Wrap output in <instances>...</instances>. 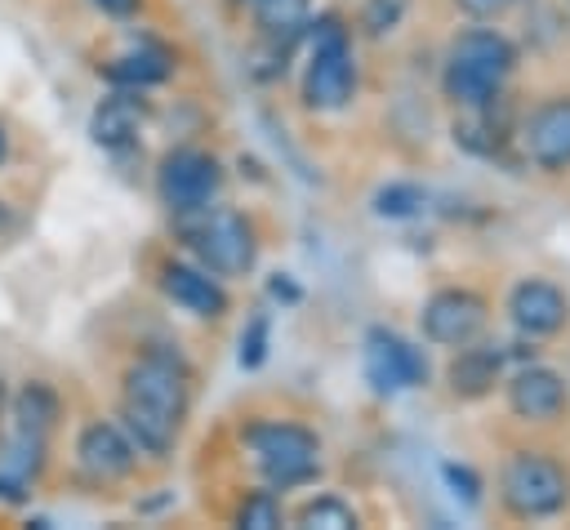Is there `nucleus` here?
Instances as JSON below:
<instances>
[{"instance_id": "1", "label": "nucleus", "mask_w": 570, "mask_h": 530, "mask_svg": "<svg viewBox=\"0 0 570 530\" xmlns=\"http://www.w3.org/2000/svg\"><path fill=\"white\" fill-rule=\"evenodd\" d=\"M521 49L508 31L490 22H472L450 36L445 58H441V98L459 111L485 107L508 89V76L517 71Z\"/></svg>"}, {"instance_id": "2", "label": "nucleus", "mask_w": 570, "mask_h": 530, "mask_svg": "<svg viewBox=\"0 0 570 530\" xmlns=\"http://www.w3.org/2000/svg\"><path fill=\"white\" fill-rule=\"evenodd\" d=\"M499 512L508 521H548L570 508V468L543 445H517L494 472Z\"/></svg>"}, {"instance_id": "3", "label": "nucleus", "mask_w": 570, "mask_h": 530, "mask_svg": "<svg viewBox=\"0 0 570 530\" xmlns=\"http://www.w3.org/2000/svg\"><path fill=\"white\" fill-rule=\"evenodd\" d=\"M307 71H303V102L312 111H343L356 94V58L352 31L338 13L307 18Z\"/></svg>"}, {"instance_id": "4", "label": "nucleus", "mask_w": 570, "mask_h": 530, "mask_svg": "<svg viewBox=\"0 0 570 530\" xmlns=\"http://www.w3.org/2000/svg\"><path fill=\"white\" fill-rule=\"evenodd\" d=\"M245 445L267 490H294L321 477V436L289 419H263L245 428Z\"/></svg>"}, {"instance_id": "5", "label": "nucleus", "mask_w": 570, "mask_h": 530, "mask_svg": "<svg viewBox=\"0 0 570 530\" xmlns=\"http://www.w3.org/2000/svg\"><path fill=\"white\" fill-rule=\"evenodd\" d=\"M187 245L214 276H245L258 258L254 223L240 209H200V218L187 227Z\"/></svg>"}, {"instance_id": "6", "label": "nucleus", "mask_w": 570, "mask_h": 530, "mask_svg": "<svg viewBox=\"0 0 570 530\" xmlns=\"http://www.w3.org/2000/svg\"><path fill=\"white\" fill-rule=\"evenodd\" d=\"M503 405L525 428H561L570 423V374L543 361L517 365L503 379Z\"/></svg>"}, {"instance_id": "7", "label": "nucleus", "mask_w": 570, "mask_h": 530, "mask_svg": "<svg viewBox=\"0 0 570 530\" xmlns=\"http://www.w3.org/2000/svg\"><path fill=\"white\" fill-rule=\"evenodd\" d=\"M218 192H223V165L205 147H174L156 169V196L178 218L209 209Z\"/></svg>"}, {"instance_id": "8", "label": "nucleus", "mask_w": 570, "mask_h": 530, "mask_svg": "<svg viewBox=\"0 0 570 530\" xmlns=\"http://www.w3.org/2000/svg\"><path fill=\"white\" fill-rule=\"evenodd\" d=\"M485 325H490V298L472 285H441L419 307V334L445 352L472 343L476 334H485Z\"/></svg>"}, {"instance_id": "9", "label": "nucleus", "mask_w": 570, "mask_h": 530, "mask_svg": "<svg viewBox=\"0 0 570 530\" xmlns=\"http://www.w3.org/2000/svg\"><path fill=\"white\" fill-rule=\"evenodd\" d=\"M361 370H365V383H370L379 396H396V392L423 387L428 374H432L428 352H423L419 343H410L405 334L387 330V325H374V330L365 334Z\"/></svg>"}, {"instance_id": "10", "label": "nucleus", "mask_w": 570, "mask_h": 530, "mask_svg": "<svg viewBox=\"0 0 570 530\" xmlns=\"http://www.w3.org/2000/svg\"><path fill=\"white\" fill-rule=\"evenodd\" d=\"M125 401L142 405L151 414H165L169 423H187L191 410V387H187V370L178 356L169 352H142L129 370H125Z\"/></svg>"}, {"instance_id": "11", "label": "nucleus", "mask_w": 570, "mask_h": 530, "mask_svg": "<svg viewBox=\"0 0 570 530\" xmlns=\"http://www.w3.org/2000/svg\"><path fill=\"white\" fill-rule=\"evenodd\" d=\"M503 307L525 338H557L570 330V289L552 276H539V272L517 276Z\"/></svg>"}, {"instance_id": "12", "label": "nucleus", "mask_w": 570, "mask_h": 530, "mask_svg": "<svg viewBox=\"0 0 570 530\" xmlns=\"http://www.w3.org/2000/svg\"><path fill=\"white\" fill-rule=\"evenodd\" d=\"M517 143L539 174H566L570 169V94L539 98L517 125Z\"/></svg>"}, {"instance_id": "13", "label": "nucleus", "mask_w": 570, "mask_h": 530, "mask_svg": "<svg viewBox=\"0 0 570 530\" xmlns=\"http://www.w3.org/2000/svg\"><path fill=\"white\" fill-rule=\"evenodd\" d=\"M503 370H508V347L476 334L472 343L454 347V356L445 361V387L454 401H485L503 383Z\"/></svg>"}, {"instance_id": "14", "label": "nucleus", "mask_w": 570, "mask_h": 530, "mask_svg": "<svg viewBox=\"0 0 570 530\" xmlns=\"http://www.w3.org/2000/svg\"><path fill=\"white\" fill-rule=\"evenodd\" d=\"M76 459L94 481H120V477L134 472L138 450H134V441L125 436L120 423H89L76 441Z\"/></svg>"}, {"instance_id": "15", "label": "nucleus", "mask_w": 570, "mask_h": 530, "mask_svg": "<svg viewBox=\"0 0 570 530\" xmlns=\"http://www.w3.org/2000/svg\"><path fill=\"white\" fill-rule=\"evenodd\" d=\"M160 289L191 316L200 321H218L227 312V289L218 285L214 272H205L200 263H165L160 267Z\"/></svg>"}, {"instance_id": "16", "label": "nucleus", "mask_w": 570, "mask_h": 530, "mask_svg": "<svg viewBox=\"0 0 570 530\" xmlns=\"http://www.w3.org/2000/svg\"><path fill=\"white\" fill-rule=\"evenodd\" d=\"M138 125H142V98H138V89H125V94H111V98H102V102L94 107V116H89V138H94L102 151H120V147L134 143Z\"/></svg>"}, {"instance_id": "17", "label": "nucleus", "mask_w": 570, "mask_h": 530, "mask_svg": "<svg viewBox=\"0 0 570 530\" xmlns=\"http://www.w3.org/2000/svg\"><path fill=\"white\" fill-rule=\"evenodd\" d=\"M249 9H254L258 40L281 45V49H294L307 31V18H312V0H254Z\"/></svg>"}, {"instance_id": "18", "label": "nucleus", "mask_w": 570, "mask_h": 530, "mask_svg": "<svg viewBox=\"0 0 570 530\" xmlns=\"http://www.w3.org/2000/svg\"><path fill=\"white\" fill-rule=\"evenodd\" d=\"M120 428H125V436L134 441V450H142V454H156V459H165L174 445H178V423H169L165 414H151V410H142V405H129V401H120Z\"/></svg>"}, {"instance_id": "19", "label": "nucleus", "mask_w": 570, "mask_h": 530, "mask_svg": "<svg viewBox=\"0 0 570 530\" xmlns=\"http://www.w3.org/2000/svg\"><path fill=\"white\" fill-rule=\"evenodd\" d=\"M169 76V58L165 53H151V49H138V53H125L107 67V80L125 85V89H147V85H160Z\"/></svg>"}, {"instance_id": "20", "label": "nucleus", "mask_w": 570, "mask_h": 530, "mask_svg": "<svg viewBox=\"0 0 570 530\" xmlns=\"http://www.w3.org/2000/svg\"><path fill=\"white\" fill-rule=\"evenodd\" d=\"M13 419H18L22 432L45 436V432L53 428V419H58V396H53L45 383H27V387L13 396Z\"/></svg>"}, {"instance_id": "21", "label": "nucleus", "mask_w": 570, "mask_h": 530, "mask_svg": "<svg viewBox=\"0 0 570 530\" xmlns=\"http://www.w3.org/2000/svg\"><path fill=\"white\" fill-rule=\"evenodd\" d=\"M423 209H428V187H419L410 178H396V183L374 192V214L379 218H419Z\"/></svg>"}, {"instance_id": "22", "label": "nucleus", "mask_w": 570, "mask_h": 530, "mask_svg": "<svg viewBox=\"0 0 570 530\" xmlns=\"http://www.w3.org/2000/svg\"><path fill=\"white\" fill-rule=\"evenodd\" d=\"M294 521L298 526H307V530H352L361 517H356V508L347 503V499H338V494H316V499H307L298 512H294Z\"/></svg>"}, {"instance_id": "23", "label": "nucleus", "mask_w": 570, "mask_h": 530, "mask_svg": "<svg viewBox=\"0 0 570 530\" xmlns=\"http://www.w3.org/2000/svg\"><path fill=\"white\" fill-rule=\"evenodd\" d=\"M40 468H45V436L18 428V432L9 436V445H4L0 472H9V477H18V481H31Z\"/></svg>"}, {"instance_id": "24", "label": "nucleus", "mask_w": 570, "mask_h": 530, "mask_svg": "<svg viewBox=\"0 0 570 530\" xmlns=\"http://www.w3.org/2000/svg\"><path fill=\"white\" fill-rule=\"evenodd\" d=\"M410 13V0H361L356 9V31L365 40H387Z\"/></svg>"}, {"instance_id": "25", "label": "nucleus", "mask_w": 570, "mask_h": 530, "mask_svg": "<svg viewBox=\"0 0 570 530\" xmlns=\"http://www.w3.org/2000/svg\"><path fill=\"white\" fill-rule=\"evenodd\" d=\"M281 521H285V508H281V499L272 490H254L236 508V526H249V530H272Z\"/></svg>"}, {"instance_id": "26", "label": "nucleus", "mask_w": 570, "mask_h": 530, "mask_svg": "<svg viewBox=\"0 0 570 530\" xmlns=\"http://www.w3.org/2000/svg\"><path fill=\"white\" fill-rule=\"evenodd\" d=\"M267 338H272V321H267V312H254L245 321V334H240V365L245 370H258L267 361Z\"/></svg>"}, {"instance_id": "27", "label": "nucleus", "mask_w": 570, "mask_h": 530, "mask_svg": "<svg viewBox=\"0 0 570 530\" xmlns=\"http://www.w3.org/2000/svg\"><path fill=\"white\" fill-rule=\"evenodd\" d=\"M441 477H445V485H450V494H454V499H463L468 508H476V503H481V477H476L468 463H445V468H441Z\"/></svg>"}, {"instance_id": "28", "label": "nucleus", "mask_w": 570, "mask_h": 530, "mask_svg": "<svg viewBox=\"0 0 570 530\" xmlns=\"http://www.w3.org/2000/svg\"><path fill=\"white\" fill-rule=\"evenodd\" d=\"M517 0H454V9L468 18V22H499Z\"/></svg>"}, {"instance_id": "29", "label": "nucleus", "mask_w": 570, "mask_h": 530, "mask_svg": "<svg viewBox=\"0 0 570 530\" xmlns=\"http://www.w3.org/2000/svg\"><path fill=\"white\" fill-rule=\"evenodd\" d=\"M94 4H98V9L107 13V18H134L142 0H94Z\"/></svg>"}, {"instance_id": "30", "label": "nucleus", "mask_w": 570, "mask_h": 530, "mask_svg": "<svg viewBox=\"0 0 570 530\" xmlns=\"http://www.w3.org/2000/svg\"><path fill=\"white\" fill-rule=\"evenodd\" d=\"M267 289H272L276 298H285V303H298V285H294V281H285L281 272H276V276L267 281Z\"/></svg>"}, {"instance_id": "31", "label": "nucleus", "mask_w": 570, "mask_h": 530, "mask_svg": "<svg viewBox=\"0 0 570 530\" xmlns=\"http://www.w3.org/2000/svg\"><path fill=\"white\" fill-rule=\"evenodd\" d=\"M4 151H9V134H4V125H0V160H4Z\"/></svg>"}, {"instance_id": "32", "label": "nucleus", "mask_w": 570, "mask_h": 530, "mask_svg": "<svg viewBox=\"0 0 570 530\" xmlns=\"http://www.w3.org/2000/svg\"><path fill=\"white\" fill-rule=\"evenodd\" d=\"M232 4H236V9H249V4H254V0H232Z\"/></svg>"}, {"instance_id": "33", "label": "nucleus", "mask_w": 570, "mask_h": 530, "mask_svg": "<svg viewBox=\"0 0 570 530\" xmlns=\"http://www.w3.org/2000/svg\"><path fill=\"white\" fill-rule=\"evenodd\" d=\"M0 401H4V387H0Z\"/></svg>"}, {"instance_id": "34", "label": "nucleus", "mask_w": 570, "mask_h": 530, "mask_svg": "<svg viewBox=\"0 0 570 530\" xmlns=\"http://www.w3.org/2000/svg\"><path fill=\"white\" fill-rule=\"evenodd\" d=\"M566 4H570V0H566Z\"/></svg>"}]
</instances>
